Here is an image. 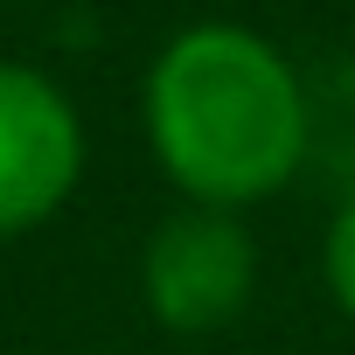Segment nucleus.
<instances>
[{"label":"nucleus","mask_w":355,"mask_h":355,"mask_svg":"<svg viewBox=\"0 0 355 355\" xmlns=\"http://www.w3.org/2000/svg\"><path fill=\"white\" fill-rule=\"evenodd\" d=\"M153 160L196 209L279 196L313 153V98L300 70L237 21L182 28L146 70Z\"/></svg>","instance_id":"1"},{"label":"nucleus","mask_w":355,"mask_h":355,"mask_svg":"<svg viewBox=\"0 0 355 355\" xmlns=\"http://www.w3.org/2000/svg\"><path fill=\"white\" fill-rule=\"evenodd\" d=\"M258 286V251L251 230L230 209H174L153 223L146 251H139V293L146 313L167 334H216L251 306Z\"/></svg>","instance_id":"2"},{"label":"nucleus","mask_w":355,"mask_h":355,"mask_svg":"<svg viewBox=\"0 0 355 355\" xmlns=\"http://www.w3.org/2000/svg\"><path fill=\"white\" fill-rule=\"evenodd\" d=\"M84 174V125L70 98L28 70L0 63V237L42 230Z\"/></svg>","instance_id":"3"},{"label":"nucleus","mask_w":355,"mask_h":355,"mask_svg":"<svg viewBox=\"0 0 355 355\" xmlns=\"http://www.w3.org/2000/svg\"><path fill=\"white\" fill-rule=\"evenodd\" d=\"M327 293L355 320V189H348V202L334 209V230H327Z\"/></svg>","instance_id":"4"}]
</instances>
